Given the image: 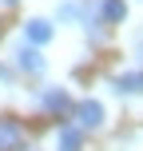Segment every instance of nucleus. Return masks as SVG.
Wrapping results in <instances>:
<instances>
[{
  "label": "nucleus",
  "mask_w": 143,
  "mask_h": 151,
  "mask_svg": "<svg viewBox=\"0 0 143 151\" xmlns=\"http://www.w3.org/2000/svg\"><path fill=\"white\" fill-rule=\"evenodd\" d=\"M75 111V123H80V131H96V127H103V104L99 99H80V104L72 107Z\"/></svg>",
  "instance_id": "f257e3e1"
},
{
  "label": "nucleus",
  "mask_w": 143,
  "mask_h": 151,
  "mask_svg": "<svg viewBox=\"0 0 143 151\" xmlns=\"http://www.w3.org/2000/svg\"><path fill=\"white\" fill-rule=\"evenodd\" d=\"M52 24H48V20H28V24H24V40H28V44L32 48H40V44H48V40H52Z\"/></svg>",
  "instance_id": "f03ea898"
},
{
  "label": "nucleus",
  "mask_w": 143,
  "mask_h": 151,
  "mask_svg": "<svg viewBox=\"0 0 143 151\" xmlns=\"http://www.w3.org/2000/svg\"><path fill=\"white\" fill-rule=\"evenodd\" d=\"M16 64H20V72H28V76H40L44 72V56L36 52V48H16Z\"/></svg>",
  "instance_id": "7ed1b4c3"
},
{
  "label": "nucleus",
  "mask_w": 143,
  "mask_h": 151,
  "mask_svg": "<svg viewBox=\"0 0 143 151\" xmlns=\"http://www.w3.org/2000/svg\"><path fill=\"white\" fill-rule=\"evenodd\" d=\"M40 99H44V107H48V111H56V115H64V111H72V107H75L72 96H68L64 88H48Z\"/></svg>",
  "instance_id": "20e7f679"
},
{
  "label": "nucleus",
  "mask_w": 143,
  "mask_h": 151,
  "mask_svg": "<svg viewBox=\"0 0 143 151\" xmlns=\"http://www.w3.org/2000/svg\"><path fill=\"white\" fill-rule=\"evenodd\" d=\"M111 88L119 91V96H123V91H127V96H139V91H143V72H119L111 80Z\"/></svg>",
  "instance_id": "39448f33"
},
{
  "label": "nucleus",
  "mask_w": 143,
  "mask_h": 151,
  "mask_svg": "<svg viewBox=\"0 0 143 151\" xmlns=\"http://www.w3.org/2000/svg\"><path fill=\"white\" fill-rule=\"evenodd\" d=\"M20 135L24 131H20L16 119H0V151H12L16 143H20Z\"/></svg>",
  "instance_id": "423d86ee"
},
{
  "label": "nucleus",
  "mask_w": 143,
  "mask_h": 151,
  "mask_svg": "<svg viewBox=\"0 0 143 151\" xmlns=\"http://www.w3.org/2000/svg\"><path fill=\"white\" fill-rule=\"evenodd\" d=\"M80 127H72V123H64V127L60 131H56V147H60V151H80Z\"/></svg>",
  "instance_id": "0eeeda50"
},
{
  "label": "nucleus",
  "mask_w": 143,
  "mask_h": 151,
  "mask_svg": "<svg viewBox=\"0 0 143 151\" xmlns=\"http://www.w3.org/2000/svg\"><path fill=\"white\" fill-rule=\"evenodd\" d=\"M99 12H103L107 24H123V20H127V0H103Z\"/></svg>",
  "instance_id": "6e6552de"
},
{
  "label": "nucleus",
  "mask_w": 143,
  "mask_h": 151,
  "mask_svg": "<svg viewBox=\"0 0 143 151\" xmlns=\"http://www.w3.org/2000/svg\"><path fill=\"white\" fill-rule=\"evenodd\" d=\"M139 56H143V36H139Z\"/></svg>",
  "instance_id": "1a4fd4ad"
},
{
  "label": "nucleus",
  "mask_w": 143,
  "mask_h": 151,
  "mask_svg": "<svg viewBox=\"0 0 143 151\" xmlns=\"http://www.w3.org/2000/svg\"><path fill=\"white\" fill-rule=\"evenodd\" d=\"M4 4H16V0H4Z\"/></svg>",
  "instance_id": "9d476101"
},
{
  "label": "nucleus",
  "mask_w": 143,
  "mask_h": 151,
  "mask_svg": "<svg viewBox=\"0 0 143 151\" xmlns=\"http://www.w3.org/2000/svg\"><path fill=\"white\" fill-rule=\"evenodd\" d=\"M0 76H4V68H0Z\"/></svg>",
  "instance_id": "9b49d317"
}]
</instances>
